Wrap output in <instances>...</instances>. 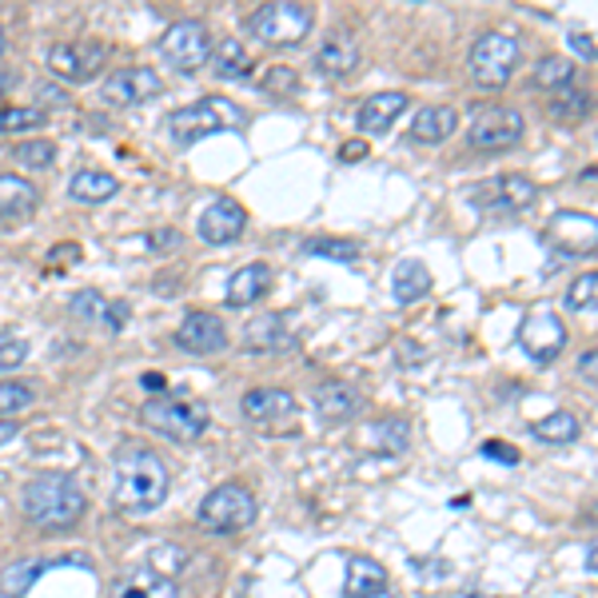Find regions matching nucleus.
Instances as JSON below:
<instances>
[{
	"instance_id": "f257e3e1",
	"label": "nucleus",
	"mask_w": 598,
	"mask_h": 598,
	"mask_svg": "<svg viewBox=\"0 0 598 598\" xmlns=\"http://www.w3.org/2000/svg\"><path fill=\"white\" fill-rule=\"evenodd\" d=\"M116 467V507L128 514H148L168 499V463L156 455L153 447L124 443L112 459Z\"/></svg>"
},
{
	"instance_id": "f03ea898",
	"label": "nucleus",
	"mask_w": 598,
	"mask_h": 598,
	"mask_svg": "<svg viewBox=\"0 0 598 598\" xmlns=\"http://www.w3.org/2000/svg\"><path fill=\"white\" fill-rule=\"evenodd\" d=\"M20 507L40 531H68L88 514L85 491L65 471H40L37 479H29L24 491H20Z\"/></svg>"
},
{
	"instance_id": "7ed1b4c3",
	"label": "nucleus",
	"mask_w": 598,
	"mask_h": 598,
	"mask_svg": "<svg viewBox=\"0 0 598 598\" xmlns=\"http://www.w3.org/2000/svg\"><path fill=\"white\" fill-rule=\"evenodd\" d=\"M239 124H247V112L239 105H232L224 96H199L196 105H184V108H176V112H168L164 133L176 144H196V140H204V136L239 128Z\"/></svg>"
},
{
	"instance_id": "20e7f679",
	"label": "nucleus",
	"mask_w": 598,
	"mask_h": 598,
	"mask_svg": "<svg viewBox=\"0 0 598 598\" xmlns=\"http://www.w3.org/2000/svg\"><path fill=\"white\" fill-rule=\"evenodd\" d=\"M140 419L156 435L171 439V443H196L204 431H208V408L204 403H192L180 395H156L140 408Z\"/></svg>"
},
{
	"instance_id": "39448f33",
	"label": "nucleus",
	"mask_w": 598,
	"mask_h": 598,
	"mask_svg": "<svg viewBox=\"0 0 598 598\" xmlns=\"http://www.w3.org/2000/svg\"><path fill=\"white\" fill-rule=\"evenodd\" d=\"M312 24H315V9L312 4H295V0H276V4H264V9H256L247 17V32L259 45H272V48L300 45L312 32Z\"/></svg>"
},
{
	"instance_id": "423d86ee",
	"label": "nucleus",
	"mask_w": 598,
	"mask_h": 598,
	"mask_svg": "<svg viewBox=\"0 0 598 598\" xmlns=\"http://www.w3.org/2000/svg\"><path fill=\"white\" fill-rule=\"evenodd\" d=\"M256 514H259V503H256V494L247 491V487L219 483L216 491H212L208 499L199 503L196 522L212 535H236V531H247V527L256 522Z\"/></svg>"
},
{
	"instance_id": "0eeeda50",
	"label": "nucleus",
	"mask_w": 598,
	"mask_h": 598,
	"mask_svg": "<svg viewBox=\"0 0 598 598\" xmlns=\"http://www.w3.org/2000/svg\"><path fill=\"white\" fill-rule=\"evenodd\" d=\"M519 60H522L519 40L507 37V32H483V37L471 45L467 68H471V80H476L479 88H491V92H499V88L511 85Z\"/></svg>"
},
{
	"instance_id": "6e6552de",
	"label": "nucleus",
	"mask_w": 598,
	"mask_h": 598,
	"mask_svg": "<svg viewBox=\"0 0 598 598\" xmlns=\"http://www.w3.org/2000/svg\"><path fill=\"white\" fill-rule=\"evenodd\" d=\"M160 57L168 60L176 72L196 77L199 68H208L212 57V32L204 20H176L160 37Z\"/></svg>"
},
{
	"instance_id": "1a4fd4ad",
	"label": "nucleus",
	"mask_w": 598,
	"mask_h": 598,
	"mask_svg": "<svg viewBox=\"0 0 598 598\" xmlns=\"http://www.w3.org/2000/svg\"><path fill=\"white\" fill-rule=\"evenodd\" d=\"M522 133H527V124L514 108L503 105H491V108H479L476 120L467 124V144L476 148V153H511L522 144Z\"/></svg>"
},
{
	"instance_id": "9d476101",
	"label": "nucleus",
	"mask_w": 598,
	"mask_h": 598,
	"mask_svg": "<svg viewBox=\"0 0 598 598\" xmlns=\"http://www.w3.org/2000/svg\"><path fill=\"white\" fill-rule=\"evenodd\" d=\"M519 347L531 355L535 363H555L562 347H567V323H562L551 307H535V312H527V320L519 323Z\"/></svg>"
},
{
	"instance_id": "9b49d317",
	"label": "nucleus",
	"mask_w": 598,
	"mask_h": 598,
	"mask_svg": "<svg viewBox=\"0 0 598 598\" xmlns=\"http://www.w3.org/2000/svg\"><path fill=\"white\" fill-rule=\"evenodd\" d=\"M467 199L483 212H527L535 199H539V188H535V180H527V176L507 171V176H494V180L467 188Z\"/></svg>"
},
{
	"instance_id": "f8f14e48",
	"label": "nucleus",
	"mask_w": 598,
	"mask_h": 598,
	"mask_svg": "<svg viewBox=\"0 0 598 598\" xmlns=\"http://www.w3.org/2000/svg\"><path fill=\"white\" fill-rule=\"evenodd\" d=\"M105 57H108V48L100 45V40H68V45H52L48 68H52L60 80H68V85H85V80L100 77Z\"/></svg>"
},
{
	"instance_id": "ddd939ff",
	"label": "nucleus",
	"mask_w": 598,
	"mask_h": 598,
	"mask_svg": "<svg viewBox=\"0 0 598 598\" xmlns=\"http://www.w3.org/2000/svg\"><path fill=\"white\" fill-rule=\"evenodd\" d=\"M160 92H164V80L156 68L128 65V68H116L112 77L105 80L100 100L112 108H128V105H144V100H153V96H160Z\"/></svg>"
},
{
	"instance_id": "4468645a",
	"label": "nucleus",
	"mask_w": 598,
	"mask_h": 598,
	"mask_svg": "<svg viewBox=\"0 0 598 598\" xmlns=\"http://www.w3.org/2000/svg\"><path fill=\"white\" fill-rule=\"evenodd\" d=\"M239 411L256 428H287L292 419H300V403L287 388H252L239 399Z\"/></svg>"
},
{
	"instance_id": "2eb2a0df",
	"label": "nucleus",
	"mask_w": 598,
	"mask_h": 598,
	"mask_svg": "<svg viewBox=\"0 0 598 598\" xmlns=\"http://www.w3.org/2000/svg\"><path fill=\"white\" fill-rule=\"evenodd\" d=\"M244 228H247L244 204H236V199H228V196L212 199L208 208L199 212V224H196L199 239H204V244H212V247L236 244V239L244 236Z\"/></svg>"
},
{
	"instance_id": "dca6fc26",
	"label": "nucleus",
	"mask_w": 598,
	"mask_h": 598,
	"mask_svg": "<svg viewBox=\"0 0 598 598\" xmlns=\"http://www.w3.org/2000/svg\"><path fill=\"white\" fill-rule=\"evenodd\" d=\"M595 216H582V212H555L551 224H547V244L559 247L562 256H582V252H595Z\"/></svg>"
},
{
	"instance_id": "f3484780",
	"label": "nucleus",
	"mask_w": 598,
	"mask_h": 598,
	"mask_svg": "<svg viewBox=\"0 0 598 598\" xmlns=\"http://www.w3.org/2000/svg\"><path fill=\"white\" fill-rule=\"evenodd\" d=\"M360 60H363V48L352 29H335L332 37H323L320 52H315V68H320V77H327V80L352 77L355 68H360Z\"/></svg>"
},
{
	"instance_id": "a211bd4d",
	"label": "nucleus",
	"mask_w": 598,
	"mask_h": 598,
	"mask_svg": "<svg viewBox=\"0 0 598 598\" xmlns=\"http://www.w3.org/2000/svg\"><path fill=\"white\" fill-rule=\"evenodd\" d=\"M312 403H315V415H320L323 428H340V423H352V419L360 415L363 395H360V388H352V383L327 380L315 388Z\"/></svg>"
},
{
	"instance_id": "6ab92c4d",
	"label": "nucleus",
	"mask_w": 598,
	"mask_h": 598,
	"mask_svg": "<svg viewBox=\"0 0 598 598\" xmlns=\"http://www.w3.org/2000/svg\"><path fill=\"white\" fill-rule=\"evenodd\" d=\"M176 343L192 355H216L228 347V332H224V323H219L216 315L192 312V315H184V323L176 327Z\"/></svg>"
},
{
	"instance_id": "aec40b11",
	"label": "nucleus",
	"mask_w": 598,
	"mask_h": 598,
	"mask_svg": "<svg viewBox=\"0 0 598 598\" xmlns=\"http://www.w3.org/2000/svg\"><path fill=\"white\" fill-rule=\"evenodd\" d=\"M72 315L80 323H92V327H105V332H124V323L133 320V307L120 304V300H105V292H77L72 295Z\"/></svg>"
},
{
	"instance_id": "412c9836",
	"label": "nucleus",
	"mask_w": 598,
	"mask_h": 598,
	"mask_svg": "<svg viewBox=\"0 0 598 598\" xmlns=\"http://www.w3.org/2000/svg\"><path fill=\"white\" fill-rule=\"evenodd\" d=\"M244 347L256 355H292L300 347V340H295V332L284 323V315H264V320L247 323Z\"/></svg>"
},
{
	"instance_id": "4be33fe9",
	"label": "nucleus",
	"mask_w": 598,
	"mask_h": 598,
	"mask_svg": "<svg viewBox=\"0 0 598 598\" xmlns=\"http://www.w3.org/2000/svg\"><path fill=\"white\" fill-rule=\"evenodd\" d=\"M403 112H408V96L403 92H380V96H371V100H363L355 124H360V133L383 136V133H391V124H395Z\"/></svg>"
},
{
	"instance_id": "5701e85b",
	"label": "nucleus",
	"mask_w": 598,
	"mask_h": 598,
	"mask_svg": "<svg viewBox=\"0 0 598 598\" xmlns=\"http://www.w3.org/2000/svg\"><path fill=\"white\" fill-rule=\"evenodd\" d=\"M37 204H40L37 184L17 176V171H4V176H0V219H4V224H12V219H20V216H32Z\"/></svg>"
},
{
	"instance_id": "b1692460",
	"label": "nucleus",
	"mask_w": 598,
	"mask_h": 598,
	"mask_svg": "<svg viewBox=\"0 0 598 598\" xmlns=\"http://www.w3.org/2000/svg\"><path fill=\"white\" fill-rule=\"evenodd\" d=\"M388 590V567L371 555H355L347 562V582H343V598H371Z\"/></svg>"
},
{
	"instance_id": "393cba45",
	"label": "nucleus",
	"mask_w": 598,
	"mask_h": 598,
	"mask_svg": "<svg viewBox=\"0 0 598 598\" xmlns=\"http://www.w3.org/2000/svg\"><path fill=\"white\" fill-rule=\"evenodd\" d=\"M267 284H272V267H267V264H247L228 280V295H224V300H228V307H252V304H259V300H264Z\"/></svg>"
},
{
	"instance_id": "a878e982",
	"label": "nucleus",
	"mask_w": 598,
	"mask_h": 598,
	"mask_svg": "<svg viewBox=\"0 0 598 598\" xmlns=\"http://www.w3.org/2000/svg\"><path fill=\"white\" fill-rule=\"evenodd\" d=\"M431 292V272L423 259H399L395 272H391V295L395 304H415Z\"/></svg>"
},
{
	"instance_id": "bb28decb",
	"label": "nucleus",
	"mask_w": 598,
	"mask_h": 598,
	"mask_svg": "<svg viewBox=\"0 0 598 598\" xmlns=\"http://www.w3.org/2000/svg\"><path fill=\"white\" fill-rule=\"evenodd\" d=\"M459 133V112L447 105H431L423 108V112L411 120V136H415L419 144H443L447 136Z\"/></svg>"
},
{
	"instance_id": "cd10ccee",
	"label": "nucleus",
	"mask_w": 598,
	"mask_h": 598,
	"mask_svg": "<svg viewBox=\"0 0 598 598\" xmlns=\"http://www.w3.org/2000/svg\"><path fill=\"white\" fill-rule=\"evenodd\" d=\"M120 192V180L112 171H96V168H80L72 180H68V196L77 204H108V199Z\"/></svg>"
},
{
	"instance_id": "c85d7f7f",
	"label": "nucleus",
	"mask_w": 598,
	"mask_h": 598,
	"mask_svg": "<svg viewBox=\"0 0 598 598\" xmlns=\"http://www.w3.org/2000/svg\"><path fill=\"white\" fill-rule=\"evenodd\" d=\"M112 598H180L176 582L156 575V570H133V575H124L116 582Z\"/></svg>"
},
{
	"instance_id": "c756f323",
	"label": "nucleus",
	"mask_w": 598,
	"mask_h": 598,
	"mask_svg": "<svg viewBox=\"0 0 598 598\" xmlns=\"http://www.w3.org/2000/svg\"><path fill=\"white\" fill-rule=\"evenodd\" d=\"M208 68L219 80H244L247 68H252V60H247V48L239 45L236 37H228V40H219V45H212Z\"/></svg>"
},
{
	"instance_id": "7c9ffc66",
	"label": "nucleus",
	"mask_w": 598,
	"mask_h": 598,
	"mask_svg": "<svg viewBox=\"0 0 598 598\" xmlns=\"http://www.w3.org/2000/svg\"><path fill=\"white\" fill-rule=\"evenodd\" d=\"M367 443H371V451H380V455H403L411 443V428L403 419H380V423L367 428Z\"/></svg>"
},
{
	"instance_id": "2f4dec72",
	"label": "nucleus",
	"mask_w": 598,
	"mask_h": 598,
	"mask_svg": "<svg viewBox=\"0 0 598 598\" xmlns=\"http://www.w3.org/2000/svg\"><path fill=\"white\" fill-rule=\"evenodd\" d=\"M531 435L539 443H575L582 435V423L570 411H551V415H542L531 423Z\"/></svg>"
},
{
	"instance_id": "473e14b6",
	"label": "nucleus",
	"mask_w": 598,
	"mask_h": 598,
	"mask_svg": "<svg viewBox=\"0 0 598 598\" xmlns=\"http://www.w3.org/2000/svg\"><path fill=\"white\" fill-rule=\"evenodd\" d=\"M300 252L315 259H335V264H355L360 259V244L343 236H312L300 244Z\"/></svg>"
},
{
	"instance_id": "72a5a7b5",
	"label": "nucleus",
	"mask_w": 598,
	"mask_h": 598,
	"mask_svg": "<svg viewBox=\"0 0 598 598\" xmlns=\"http://www.w3.org/2000/svg\"><path fill=\"white\" fill-rule=\"evenodd\" d=\"M547 116L562 124H579L590 116V92H579V88H562V92H551L547 100Z\"/></svg>"
},
{
	"instance_id": "f704fd0d",
	"label": "nucleus",
	"mask_w": 598,
	"mask_h": 598,
	"mask_svg": "<svg viewBox=\"0 0 598 598\" xmlns=\"http://www.w3.org/2000/svg\"><path fill=\"white\" fill-rule=\"evenodd\" d=\"M535 88H547V92H562V88L575 85V65L567 57H542L531 72Z\"/></svg>"
},
{
	"instance_id": "c9c22d12",
	"label": "nucleus",
	"mask_w": 598,
	"mask_h": 598,
	"mask_svg": "<svg viewBox=\"0 0 598 598\" xmlns=\"http://www.w3.org/2000/svg\"><path fill=\"white\" fill-rule=\"evenodd\" d=\"M40 575H45V562H40V559L12 562V567L0 575V595H4V598H24Z\"/></svg>"
},
{
	"instance_id": "e433bc0d",
	"label": "nucleus",
	"mask_w": 598,
	"mask_h": 598,
	"mask_svg": "<svg viewBox=\"0 0 598 598\" xmlns=\"http://www.w3.org/2000/svg\"><path fill=\"white\" fill-rule=\"evenodd\" d=\"M12 160L24 164V168H32V171H45V168L57 164V144L52 140H24V144L12 148Z\"/></svg>"
},
{
	"instance_id": "4c0bfd02",
	"label": "nucleus",
	"mask_w": 598,
	"mask_h": 598,
	"mask_svg": "<svg viewBox=\"0 0 598 598\" xmlns=\"http://www.w3.org/2000/svg\"><path fill=\"white\" fill-rule=\"evenodd\" d=\"M595 304H598V276L595 272H582V276L567 287V307L570 312H595Z\"/></svg>"
},
{
	"instance_id": "58836bf2",
	"label": "nucleus",
	"mask_w": 598,
	"mask_h": 598,
	"mask_svg": "<svg viewBox=\"0 0 598 598\" xmlns=\"http://www.w3.org/2000/svg\"><path fill=\"white\" fill-rule=\"evenodd\" d=\"M45 124V108H0V133H32Z\"/></svg>"
},
{
	"instance_id": "ea45409f",
	"label": "nucleus",
	"mask_w": 598,
	"mask_h": 598,
	"mask_svg": "<svg viewBox=\"0 0 598 598\" xmlns=\"http://www.w3.org/2000/svg\"><path fill=\"white\" fill-rule=\"evenodd\" d=\"M188 562V555L176 547V542H160L153 555H148V570H156V575H164V579H176V570Z\"/></svg>"
},
{
	"instance_id": "a19ab883",
	"label": "nucleus",
	"mask_w": 598,
	"mask_h": 598,
	"mask_svg": "<svg viewBox=\"0 0 598 598\" xmlns=\"http://www.w3.org/2000/svg\"><path fill=\"white\" fill-rule=\"evenodd\" d=\"M32 388L29 383H0V415L4 419H12L17 411H24V408H32Z\"/></svg>"
},
{
	"instance_id": "79ce46f5",
	"label": "nucleus",
	"mask_w": 598,
	"mask_h": 598,
	"mask_svg": "<svg viewBox=\"0 0 598 598\" xmlns=\"http://www.w3.org/2000/svg\"><path fill=\"white\" fill-rule=\"evenodd\" d=\"M295 88H300V77H295V68L272 65V68L264 72V92H272V96H292Z\"/></svg>"
},
{
	"instance_id": "37998d69",
	"label": "nucleus",
	"mask_w": 598,
	"mask_h": 598,
	"mask_svg": "<svg viewBox=\"0 0 598 598\" xmlns=\"http://www.w3.org/2000/svg\"><path fill=\"white\" fill-rule=\"evenodd\" d=\"M24 360H29V343L20 340V335L0 332V371L20 367V363H24Z\"/></svg>"
},
{
	"instance_id": "c03bdc74",
	"label": "nucleus",
	"mask_w": 598,
	"mask_h": 598,
	"mask_svg": "<svg viewBox=\"0 0 598 598\" xmlns=\"http://www.w3.org/2000/svg\"><path fill=\"white\" fill-rule=\"evenodd\" d=\"M483 455L487 459H499V463H519V451H514V447H507V443H499V439H487Z\"/></svg>"
},
{
	"instance_id": "a18cd8bd",
	"label": "nucleus",
	"mask_w": 598,
	"mask_h": 598,
	"mask_svg": "<svg viewBox=\"0 0 598 598\" xmlns=\"http://www.w3.org/2000/svg\"><path fill=\"white\" fill-rule=\"evenodd\" d=\"M148 244H153L156 252H171V247H180V232H171V228H156L153 236H148Z\"/></svg>"
},
{
	"instance_id": "49530a36",
	"label": "nucleus",
	"mask_w": 598,
	"mask_h": 598,
	"mask_svg": "<svg viewBox=\"0 0 598 598\" xmlns=\"http://www.w3.org/2000/svg\"><path fill=\"white\" fill-rule=\"evenodd\" d=\"M570 48H575L582 60H595V40H590V32H570Z\"/></svg>"
},
{
	"instance_id": "de8ad7c7",
	"label": "nucleus",
	"mask_w": 598,
	"mask_h": 598,
	"mask_svg": "<svg viewBox=\"0 0 598 598\" xmlns=\"http://www.w3.org/2000/svg\"><path fill=\"white\" fill-rule=\"evenodd\" d=\"M363 156H367V140H360V136H355V140H347V144L340 148V160H347V164L363 160Z\"/></svg>"
},
{
	"instance_id": "09e8293b",
	"label": "nucleus",
	"mask_w": 598,
	"mask_h": 598,
	"mask_svg": "<svg viewBox=\"0 0 598 598\" xmlns=\"http://www.w3.org/2000/svg\"><path fill=\"white\" fill-rule=\"evenodd\" d=\"M48 259H72V264H77V259H80V244H57L52 252H48Z\"/></svg>"
},
{
	"instance_id": "8fccbe9b",
	"label": "nucleus",
	"mask_w": 598,
	"mask_h": 598,
	"mask_svg": "<svg viewBox=\"0 0 598 598\" xmlns=\"http://www.w3.org/2000/svg\"><path fill=\"white\" fill-rule=\"evenodd\" d=\"M12 88H17V68L0 65V96H9Z\"/></svg>"
},
{
	"instance_id": "3c124183",
	"label": "nucleus",
	"mask_w": 598,
	"mask_h": 598,
	"mask_svg": "<svg viewBox=\"0 0 598 598\" xmlns=\"http://www.w3.org/2000/svg\"><path fill=\"white\" fill-rule=\"evenodd\" d=\"M595 355H598V352H587V355L579 360V371L587 375V383H595V375H598V360H595Z\"/></svg>"
},
{
	"instance_id": "603ef678",
	"label": "nucleus",
	"mask_w": 598,
	"mask_h": 598,
	"mask_svg": "<svg viewBox=\"0 0 598 598\" xmlns=\"http://www.w3.org/2000/svg\"><path fill=\"white\" fill-rule=\"evenodd\" d=\"M37 96H45L48 105H68L65 92H60V88H52V85H40V88H37Z\"/></svg>"
},
{
	"instance_id": "864d4df0",
	"label": "nucleus",
	"mask_w": 598,
	"mask_h": 598,
	"mask_svg": "<svg viewBox=\"0 0 598 598\" xmlns=\"http://www.w3.org/2000/svg\"><path fill=\"white\" fill-rule=\"evenodd\" d=\"M17 431H20L17 419H0V447L9 443V439H17Z\"/></svg>"
},
{
	"instance_id": "5fc2aeb1",
	"label": "nucleus",
	"mask_w": 598,
	"mask_h": 598,
	"mask_svg": "<svg viewBox=\"0 0 598 598\" xmlns=\"http://www.w3.org/2000/svg\"><path fill=\"white\" fill-rule=\"evenodd\" d=\"M144 388H148V391H164V380L156 375V371H148V375H144Z\"/></svg>"
},
{
	"instance_id": "6e6d98bb",
	"label": "nucleus",
	"mask_w": 598,
	"mask_h": 598,
	"mask_svg": "<svg viewBox=\"0 0 598 598\" xmlns=\"http://www.w3.org/2000/svg\"><path fill=\"white\" fill-rule=\"evenodd\" d=\"M595 567H598V559H595V547H587V570L595 575Z\"/></svg>"
},
{
	"instance_id": "4d7b16f0",
	"label": "nucleus",
	"mask_w": 598,
	"mask_h": 598,
	"mask_svg": "<svg viewBox=\"0 0 598 598\" xmlns=\"http://www.w3.org/2000/svg\"><path fill=\"white\" fill-rule=\"evenodd\" d=\"M0 52H4V24H0Z\"/></svg>"
},
{
	"instance_id": "13d9d810",
	"label": "nucleus",
	"mask_w": 598,
	"mask_h": 598,
	"mask_svg": "<svg viewBox=\"0 0 598 598\" xmlns=\"http://www.w3.org/2000/svg\"><path fill=\"white\" fill-rule=\"evenodd\" d=\"M371 598H395V595H388V590H380V595H371Z\"/></svg>"
}]
</instances>
